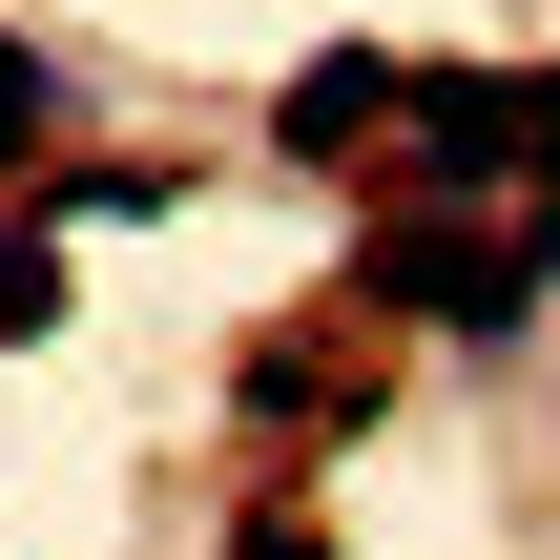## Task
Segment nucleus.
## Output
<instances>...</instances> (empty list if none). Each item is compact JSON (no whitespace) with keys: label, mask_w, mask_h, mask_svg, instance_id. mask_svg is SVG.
Returning a JSON list of instances; mask_svg holds the SVG:
<instances>
[{"label":"nucleus","mask_w":560,"mask_h":560,"mask_svg":"<svg viewBox=\"0 0 560 560\" xmlns=\"http://www.w3.org/2000/svg\"><path fill=\"white\" fill-rule=\"evenodd\" d=\"M229 560H332V520H312V499H249V540Z\"/></svg>","instance_id":"obj_6"},{"label":"nucleus","mask_w":560,"mask_h":560,"mask_svg":"<svg viewBox=\"0 0 560 560\" xmlns=\"http://www.w3.org/2000/svg\"><path fill=\"white\" fill-rule=\"evenodd\" d=\"M0 187H62V62L0 42Z\"/></svg>","instance_id":"obj_4"},{"label":"nucleus","mask_w":560,"mask_h":560,"mask_svg":"<svg viewBox=\"0 0 560 560\" xmlns=\"http://www.w3.org/2000/svg\"><path fill=\"white\" fill-rule=\"evenodd\" d=\"M395 166H416L436 208L520 187V166H540V83H520V62H416V125H395Z\"/></svg>","instance_id":"obj_2"},{"label":"nucleus","mask_w":560,"mask_h":560,"mask_svg":"<svg viewBox=\"0 0 560 560\" xmlns=\"http://www.w3.org/2000/svg\"><path fill=\"white\" fill-rule=\"evenodd\" d=\"M560 291L540 229H478V208H395L374 249H353V312H416V332H520Z\"/></svg>","instance_id":"obj_1"},{"label":"nucleus","mask_w":560,"mask_h":560,"mask_svg":"<svg viewBox=\"0 0 560 560\" xmlns=\"http://www.w3.org/2000/svg\"><path fill=\"white\" fill-rule=\"evenodd\" d=\"M395 125H416V62H395V42H312V62L270 83V145H291V166H374Z\"/></svg>","instance_id":"obj_3"},{"label":"nucleus","mask_w":560,"mask_h":560,"mask_svg":"<svg viewBox=\"0 0 560 560\" xmlns=\"http://www.w3.org/2000/svg\"><path fill=\"white\" fill-rule=\"evenodd\" d=\"M42 332H62V229L0 208V353H42Z\"/></svg>","instance_id":"obj_5"},{"label":"nucleus","mask_w":560,"mask_h":560,"mask_svg":"<svg viewBox=\"0 0 560 560\" xmlns=\"http://www.w3.org/2000/svg\"><path fill=\"white\" fill-rule=\"evenodd\" d=\"M540 208H560V62H540Z\"/></svg>","instance_id":"obj_7"}]
</instances>
